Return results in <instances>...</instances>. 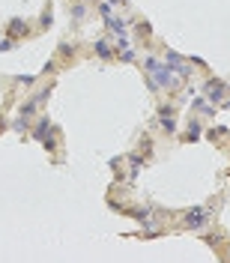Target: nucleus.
I'll use <instances>...</instances> for the list:
<instances>
[{"label": "nucleus", "instance_id": "obj_1", "mask_svg": "<svg viewBox=\"0 0 230 263\" xmlns=\"http://www.w3.org/2000/svg\"><path fill=\"white\" fill-rule=\"evenodd\" d=\"M203 221H206V209H195V212L185 215V224H188V228H201Z\"/></svg>", "mask_w": 230, "mask_h": 263}]
</instances>
